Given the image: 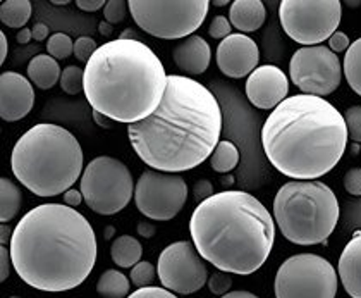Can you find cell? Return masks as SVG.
<instances>
[{
    "label": "cell",
    "mask_w": 361,
    "mask_h": 298,
    "mask_svg": "<svg viewBox=\"0 0 361 298\" xmlns=\"http://www.w3.org/2000/svg\"><path fill=\"white\" fill-rule=\"evenodd\" d=\"M221 133L222 111L214 93L193 78L169 74L159 109L129 124L128 138L153 171L184 172L210 159Z\"/></svg>",
    "instance_id": "6da1fadb"
},
{
    "label": "cell",
    "mask_w": 361,
    "mask_h": 298,
    "mask_svg": "<svg viewBox=\"0 0 361 298\" xmlns=\"http://www.w3.org/2000/svg\"><path fill=\"white\" fill-rule=\"evenodd\" d=\"M9 250L14 270L31 288L69 292L85 283L95 268L97 237L76 209L42 203L14 227Z\"/></svg>",
    "instance_id": "7a4b0ae2"
},
{
    "label": "cell",
    "mask_w": 361,
    "mask_h": 298,
    "mask_svg": "<svg viewBox=\"0 0 361 298\" xmlns=\"http://www.w3.org/2000/svg\"><path fill=\"white\" fill-rule=\"evenodd\" d=\"M344 116L315 95L288 97L267 117L262 145L267 159L294 181H315L343 159L348 147Z\"/></svg>",
    "instance_id": "3957f363"
},
{
    "label": "cell",
    "mask_w": 361,
    "mask_h": 298,
    "mask_svg": "<svg viewBox=\"0 0 361 298\" xmlns=\"http://www.w3.org/2000/svg\"><path fill=\"white\" fill-rule=\"evenodd\" d=\"M196 252L215 269L248 276L265 264L276 242L272 214L248 191L214 193L190 219Z\"/></svg>",
    "instance_id": "277c9868"
},
{
    "label": "cell",
    "mask_w": 361,
    "mask_h": 298,
    "mask_svg": "<svg viewBox=\"0 0 361 298\" xmlns=\"http://www.w3.org/2000/svg\"><path fill=\"white\" fill-rule=\"evenodd\" d=\"M159 56L140 40L107 42L85 68V97L107 119L135 124L159 109L167 88Z\"/></svg>",
    "instance_id": "5b68a950"
},
{
    "label": "cell",
    "mask_w": 361,
    "mask_h": 298,
    "mask_svg": "<svg viewBox=\"0 0 361 298\" xmlns=\"http://www.w3.org/2000/svg\"><path fill=\"white\" fill-rule=\"evenodd\" d=\"M11 169L37 197H57L83 174V150L76 136L52 123L35 124L18 140Z\"/></svg>",
    "instance_id": "8992f818"
},
{
    "label": "cell",
    "mask_w": 361,
    "mask_h": 298,
    "mask_svg": "<svg viewBox=\"0 0 361 298\" xmlns=\"http://www.w3.org/2000/svg\"><path fill=\"white\" fill-rule=\"evenodd\" d=\"M339 202L322 181H288L274 198V217L282 237L294 245L325 243L339 222Z\"/></svg>",
    "instance_id": "52a82bcc"
},
{
    "label": "cell",
    "mask_w": 361,
    "mask_h": 298,
    "mask_svg": "<svg viewBox=\"0 0 361 298\" xmlns=\"http://www.w3.org/2000/svg\"><path fill=\"white\" fill-rule=\"evenodd\" d=\"M129 13L145 33L179 40L195 33L209 14V0H129Z\"/></svg>",
    "instance_id": "ba28073f"
},
{
    "label": "cell",
    "mask_w": 361,
    "mask_h": 298,
    "mask_svg": "<svg viewBox=\"0 0 361 298\" xmlns=\"http://www.w3.org/2000/svg\"><path fill=\"white\" fill-rule=\"evenodd\" d=\"M135 186L128 166L109 155L90 160L80 179L86 205L100 215L121 213L131 202Z\"/></svg>",
    "instance_id": "9c48e42d"
},
{
    "label": "cell",
    "mask_w": 361,
    "mask_h": 298,
    "mask_svg": "<svg viewBox=\"0 0 361 298\" xmlns=\"http://www.w3.org/2000/svg\"><path fill=\"white\" fill-rule=\"evenodd\" d=\"M339 278L327 258L296 254L286 258L274 281L276 298H336Z\"/></svg>",
    "instance_id": "30bf717a"
},
{
    "label": "cell",
    "mask_w": 361,
    "mask_h": 298,
    "mask_svg": "<svg viewBox=\"0 0 361 298\" xmlns=\"http://www.w3.org/2000/svg\"><path fill=\"white\" fill-rule=\"evenodd\" d=\"M339 0H282L279 18L286 35L303 47L322 45L341 25Z\"/></svg>",
    "instance_id": "8fae6325"
},
{
    "label": "cell",
    "mask_w": 361,
    "mask_h": 298,
    "mask_svg": "<svg viewBox=\"0 0 361 298\" xmlns=\"http://www.w3.org/2000/svg\"><path fill=\"white\" fill-rule=\"evenodd\" d=\"M289 76L305 95L327 97L339 88L343 64L337 54L324 45L301 47L289 62Z\"/></svg>",
    "instance_id": "7c38bea8"
},
{
    "label": "cell",
    "mask_w": 361,
    "mask_h": 298,
    "mask_svg": "<svg viewBox=\"0 0 361 298\" xmlns=\"http://www.w3.org/2000/svg\"><path fill=\"white\" fill-rule=\"evenodd\" d=\"M188 185L179 174L148 169L141 172L135 186V203L145 217L153 221H171L188 200Z\"/></svg>",
    "instance_id": "4fadbf2b"
},
{
    "label": "cell",
    "mask_w": 361,
    "mask_h": 298,
    "mask_svg": "<svg viewBox=\"0 0 361 298\" xmlns=\"http://www.w3.org/2000/svg\"><path fill=\"white\" fill-rule=\"evenodd\" d=\"M162 288L178 295H191L209 283V269L191 242H176L166 246L157 264Z\"/></svg>",
    "instance_id": "5bb4252c"
},
{
    "label": "cell",
    "mask_w": 361,
    "mask_h": 298,
    "mask_svg": "<svg viewBox=\"0 0 361 298\" xmlns=\"http://www.w3.org/2000/svg\"><path fill=\"white\" fill-rule=\"evenodd\" d=\"M260 50L248 35L233 33L219 43L217 66L224 76L241 80L258 68Z\"/></svg>",
    "instance_id": "9a60e30c"
},
{
    "label": "cell",
    "mask_w": 361,
    "mask_h": 298,
    "mask_svg": "<svg viewBox=\"0 0 361 298\" xmlns=\"http://www.w3.org/2000/svg\"><path fill=\"white\" fill-rule=\"evenodd\" d=\"M245 90L251 105L264 111H274L281 102L288 99L289 80L277 66H258L246 80Z\"/></svg>",
    "instance_id": "2e32d148"
},
{
    "label": "cell",
    "mask_w": 361,
    "mask_h": 298,
    "mask_svg": "<svg viewBox=\"0 0 361 298\" xmlns=\"http://www.w3.org/2000/svg\"><path fill=\"white\" fill-rule=\"evenodd\" d=\"M35 105V90L23 74L6 71L0 74V117L7 123L25 119Z\"/></svg>",
    "instance_id": "e0dca14e"
},
{
    "label": "cell",
    "mask_w": 361,
    "mask_h": 298,
    "mask_svg": "<svg viewBox=\"0 0 361 298\" xmlns=\"http://www.w3.org/2000/svg\"><path fill=\"white\" fill-rule=\"evenodd\" d=\"M172 61L183 73L190 76H198L209 69L212 61V49L205 38L198 35L184 38L172 50Z\"/></svg>",
    "instance_id": "ac0fdd59"
},
{
    "label": "cell",
    "mask_w": 361,
    "mask_h": 298,
    "mask_svg": "<svg viewBox=\"0 0 361 298\" xmlns=\"http://www.w3.org/2000/svg\"><path fill=\"white\" fill-rule=\"evenodd\" d=\"M339 280L351 298H361V231H356L339 257Z\"/></svg>",
    "instance_id": "d6986e66"
},
{
    "label": "cell",
    "mask_w": 361,
    "mask_h": 298,
    "mask_svg": "<svg viewBox=\"0 0 361 298\" xmlns=\"http://www.w3.org/2000/svg\"><path fill=\"white\" fill-rule=\"evenodd\" d=\"M267 9L260 0H236L229 7V21L241 33H253L264 26Z\"/></svg>",
    "instance_id": "ffe728a7"
},
{
    "label": "cell",
    "mask_w": 361,
    "mask_h": 298,
    "mask_svg": "<svg viewBox=\"0 0 361 298\" xmlns=\"http://www.w3.org/2000/svg\"><path fill=\"white\" fill-rule=\"evenodd\" d=\"M26 74L31 83H35L38 88L50 90L52 86L61 80L62 71L59 62L49 54H38L30 61L28 68H26Z\"/></svg>",
    "instance_id": "44dd1931"
},
{
    "label": "cell",
    "mask_w": 361,
    "mask_h": 298,
    "mask_svg": "<svg viewBox=\"0 0 361 298\" xmlns=\"http://www.w3.org/2000/svg\"><path fill=\"white\" fill-rule=\"evenodd\" d=\"M141 256H143V246H141V243L135 237H129V234H123V237L116 238L111 246V257L114 264L123 269L135 268L138 262H141Z\"/></svg>",
    "instance_id": "7402d4cb"
},
{
    "label": "cell",
    "mask_w": 361,
    "mask_h": 298,
    "mask_svg": "<svg viewBox=\"0 0 361 298\" xmlns=\"http://www.w3.org/2000/svg\"><path fill=\"white\" fill-rule=\"evenodd\" d=\"M97 292L102 298H128L131 295V280L117 269H109L98 278Z\"/></svg>",
    "instance_id": "603a6c76"
},
{
    "label": "cell",
    "mask_w": 361,
    "mask_h": 298,
    "mask_svg": "<svg viewBox=\"0 0 361 298\" xmlns=\"http://www.w3.org/2000/svg\"><path fill=\"white\" fill-rule=\"evenodd\" d=\"M33 14V6L30 0H6L0 6V19L7 28H26V23L30 21Z\"/></svg>",
    "instance_id": "cb8c5ba5"
},
{
    "label": "cell",
    "mask_w": 361,
    "mask_h": 298,
    "mask_svg": "<svg viewBox=\"0 0 361 298\" xmlns=\"http://www.w3.org/2000/svg\"><path fill=\"white\" fill-rule=\"evenodd\" d=\"M23 203V193L9 178L0 179V222L13 221Z\"/></svg>",
    "instance_id": "d4e9b609"
},
{
    "label": "cell",
    "mask_w": 361,
    "mask_h": 298,
    "mask_svg": "<svg viewBox=\"0 0 361 298\" xmlns=\"http://www.w3.org/2000/svg\"><path fill=\"white\" fill-rule=\"evenodd\" d=\"M343 73L353 92L361 97V38L349 45L344 56Z\"/></svg>",
    "instance_id": "484cf974"
},
{
    "label": "cell",
    "mask_w": 361,
    "mask_h": 298,
    "mask_svg": "<svg viewBox=\"0 0 361 298\" xmlns=\"http://www.w3.org/2000/svg\"><path fill=\"white\" fill-rule=\"evenodd\" d=\"M239 164V150L238 147L229 140H221L215 147L214 154L210 157L212 169L219 174L231 172Z\"/></svg>",
    "instance_id": "4316f807"
},
{
    "label": "cell",
    "mask_w": 361,
    "mask_h": 298,
    "mask_svg": "<svg viewBox=\"0 0 361 298\" xmlns=\"http://www.w3.org/2000/svg\"><path fill=\"white\" fill-rule=\"evenodd\" d=\"M61 88L68 95H78L85 90V69L80 66H68L62 71L61 76Z\"/></svg>",
    "instance_id": "83f0119b"
},
{
    "label": "cell",
    "mask_w": 361,
    "mask_h": 298,
    "mask_svg": "<svg viewBox=\"0 0 361 298\" xmlns=\"http://www.w3.org/2000/svg\"><path fill=\"white\" fill-rule=\"evenodd\" d=\"M47 52L56 61H62V59H68L71 54H74V43L71 40L69 35L54 33L47 40Z\"/></svg>",
    "instance_id": "f1b7e54d"
},
{
    "label": "cell",
    "mask_w": 361,
    "mask_h": 298,
    "mask_svg": "<svg viewBox=\"0 0 361 298\" xmlns=\"http://www.w3.org/2000/svg\"><path fill=\"white\" fill-rule=\"evenodd\" d=\"M155 274H157V270H155V268H153L152 262L141 261L131 269L129 280H131L133 285L138 286V288H145V286H150V283H153V280H155Z\"/></svg>",
    "instance_id": "f546056e"
},
{
    "label": "cell",
    "mask_w": 361,
    "mask_h": 298,
    "mask_svg": "<svg viewBox=\"0 0 361 298\" xmlns=\"http://www.w3.org/2000/svg\"><path fill=\"white\" fill-rule=\"evenodd\" d=\"M348 126V135L353 142L361 143V105H353L343 114Z\"/></svg>",
    "instance_id": "4dcf8cb0"
},
{
    "label": "cell",
    "mask_w": 361,
    "mask_h": 298,
    "mask_svg": "<svg viewBox=\"0 0 361 298\" xmlns=\"http://www.w3.org/2000/svg\"><path fill=\"white\" fill-rule=\"evenodd\" d=\"M128 9V2H124V0H109L104 7L105 21L109 25H119L124 21Z\"/></svg>",
    "instance_id": "1f68e13d"
},
{
    "label": "cell",
    "mask_w": 361,
    "mask_h": 298,
    "mask_svg": "<svg viewBox=\"0 0 361 298\" xmlns=\"http://www.w3.org/2000/svg\"><path fill=\"white\" fill-rule=\"evenodd\" d=\"M207 286L210 288V292L217 297H224L229 293L231 286H233V280L227 273H222V270H217L209 278V283Z\"/></svg>",
    "instance_id": "d6a6232c"
},
{
    "label": "cell",
    "mask_w": 361,
    "mask_h": 298,
    "mask_svg": "<svg viewBox=\"0 0 361 298\" xmlns=\"http://www.w3.org/2000/svg\"><path fill=\"white\" fill-rule=\"evenodd\" d=\"M98 45L93 38L90 37H80L74 42V57L81 62H88L93 54L97 52Z\"/></svg>",
    "instance_id": "836d02e7"
},
{
    "label": "cell",
    "mask_w": 361,
    "mask_h": 298,
    "mask_svg": "<svg viewBox=\"0 0 361 298\" xmlns=\"http://www.w3.org/2000/svg\"><path fill=\"white\" fill-rule=\"evenodd\" d=\"M233 31V25H231L229 19L226 18V16H215L214 19H212L210 23V28H209V33L212 38H215V40H224V38H227Z\"/></svg>",
    "instance_id": "e575fe53"
},
{
    "label": "cell",
    "mask_w": 361,
    "mask_h": 298,
    "mask_svg": "<svg viewBox=\"0 0 361 298\" xmlns=\"http://www.w3.org/2000/svg\"><path fill=\"white\" fill-rule=\"evenodd\" d=\"M128 298H179L176 293L169 292L166 288H159V286H145L133 292Z\"/></svg>",
    "instance_id": "d590c367"
},
{
    "label": "cell",
    "mask_w": 361,
    "mask_h": 298,
    "mask_svg": "<svg viewBox=\"0 0 361 298\" xmlns=\"http://www.w3.org/2000/svg\"><path fill=\"white\" fill-rule=\"evenodd\" d=\"M344 188L353 197H361V167H353L344 176Z\"/></svg>",
    "instance_id": "8d00e7d4"
},
{
    "label": "cell",
    "mask_w": 361,
    "mask_h": 298,
    "mask_svg": "<svg viewBox=\"0 0 361 298\" xmlns=\"http://www.w3.org/2000/svg\"><path fill=\"white\" fill-rule=\"evenodd\" d=\"M13 266V257H11V250L6 245L0 246V281H6L11 274Z\"/></svg>",
    "instance_id": "74e56055"
},
{
    "label": "cell",
    "mask_w": 361,
    "mask_h": 298,
    "mask_svg": "<svg viewBox=\"0 0 361 298\" xmlns=\"http://www.w3.org/2000/svg\"><path fill=\"white\" fill-rule=\"evenodd\" d=\"M329 45H331L329 49H331L334 54H339V52H346L351 43H349V38L346 33H343V31H336V33L329 38Z\"/></svg>",
    "instance_id": "f35d334b"
},
{
    "label": "cell",
    "mask_w": 361,
    "mask_h": 298,
    "mask_svg": "<svg viewBox=\"0 0 361 298\" xmlns=\"http://www.w3.org/2000/svg\"><path fill=\"white\" fill-rule=\"evenodd\" d=\"M212 195H214V186H212V183L209 179H200L195 185V197L203 202V200L212 197Z\"/></svg>",
    "instance_id": "ab89813d"
},
{
    "label": "cell",
    "mask_w": 361,
    "mask_h": 298,
    "mask_svg": "<svg viewBox=\"0 0 361 298\" xmlns=\"http://www.w3.org/2000/svg\"><path fill=\"white\" fill-rule=\"evenodd\" d=\"M104 0H78L76 6L80 7L81 11H86V13H95V11H100L102 7H105Z\"/></svg>",
    "instance_id": "60d3db41"
},
{
    "label": "cell",
    "mask_w": 361,
    "mask_h": 298,
    "mask_svg": "<svg viewBox=\"0 0 361 298\" xmlns=\"http://www.w3.org/2000/svg\"><path fill=\"white\" fill-rule=\"evenodd\" d=\"M83 193H81V190H74V188H71V190H68L64 193V202H66V205H69V207H78L80 205L81 202H83Z\"/></svg>",
    "instance_id": "b9f144b4"
},
{
    "label": "cell",
    "mask_w": 361,
    "mask_h": 298,
    "mask_svg": "<svg viewBox=\"0 0 361 298\" xmlns=\"http://www.w3.org/2000/svg\"><path fill=\"white\" fill-rule=\"evenodd\" d=\"M31 33H33V40H37V42H43L45 38H50L49 37L50 35L49 26L43 25V23H37V25L31 28Z\"/></svg>",
    "instance_id": "7bdbcfd3"
},
{
    "label": "cell",
    "mask_w": 361,
    "mask_h": 298,
    "mask_svg": "<svg viewBox=\"0 0 361 298\" xmlns=\"http://www.w3.org/2000/svg\"><path fill=\"white\" fill-rule=\"evenodd\" d=\"M138 233L143 238H152L153 234L157 233V227L153 226V225H150V222H147V221L140 222V225H138Z\"/></svg>",
    "instance_id": "ee69618b"
},
{
    "label": "cell",
    "mask_w": 361,
    "mask_h": 298,
    "mask_svg": "<svg viewBox=\"0 0 361 298\" xmlns=\"http://www.w3.org/2000/svg\"><path fill=\"white\" fill-rule=\"evenodd\" d=\"M7 50H9V43L4 31H0V64H4L7 59Z\"/></svg>",
    "instance_id": "f6af8a7d"
},
{
    "label": "cell",
    "mask_w": 361,
    "mask_h": 298,
    "mask_svg": "<svg viewBox=\"0 0 361 298\" xmlns=\"http://www.w3.org/2000/svg\"><path fill=\"white\" fill-rule=\"evenodd\" d=\"M31 38H33V33H31L30 28H23L18 31V35H16V42L21 43V45H26Z\"/></svg>",
    "instance_id": "bcb514c9"
},
{
    "label": "cell",
    "mask_w": 361,
    "mask_h": 298,
    "mask_svg": "<svg viewBox=\"0 0 361 298\" xmlns=\"http://www.w3.org/2000/svg\"><path fill=\"white\" fill-rule=\"evenodd\" d=\"M13 233L14 230H11L7 225H2V227H0V243H2V245L11 243V240H13Z\"/></svg>",
    "instance_id": "7dc6e473"
},
{
    "label": "cell",
    "mask_w": 361,
    "mask_h": 298,
    "mask_svg": "<svg viewBox=\"0 0 361 298\" xmlns=\"http://www.w3.org/2000/svg\"><path fill=\"white\" fill-rule=\"evenodd\" d=\"M221 298H258L255 293L251 292H245V290H238V292H229L227 295H224Z\"/></svg>",
    "instance_id": "c3c4849f"
},
{
    "label": "cell",
    "mask_w": 361,
    "mask_h": 298,
    "mask_svg": "<svg viewBox=\"0 0 361 298\" xmlns=\"http://www.w3.org/2000/svg\"><path fill=\"white\" fill-rule=\"evenodd\" d=\"M98 31H100L102 37H109V35L112 33V25H109L107 21L100 23V25H98Z\"/></svg>",
    "instance_id": "681fc988"
},
{
    "label": "cell",
    "mask_w": 361,
    "mask_h": 298,
    "mask_svg": "<svg viewBox=\"0 0 361 298\" xmlns=\"http://www.w3.org/2000/svg\"><path fill=\"white\" fill-rule=\"evenodd\" d=\"M121 38H123V40H136V38H135V31H133V30H124L123 35H121Z\"/></svg>",
    "instance_id": "f907efd6"
},
{
    "label": "cell",
    "mask_w": 361,
    "mask_h": 298,
    "mask_svg": "<svg viewBox=\"0 0 361 298\" xmlns=\"http://www.w3.org/2000/svg\"><path fill=\"white\" fill-rule=\"evenodd\" d=\"M114 233H116V227H114V226H107V227H105V233H104L105 240H111V238L114 237Z\"/></svg>",
    "instance_id": "816d5d0a"
},
{
    "label": "cell",
    "mask_w": 361,
    "mask_h": 298,
    "mask_svg": "<svg viewBox=\"0 0 361 298\" xmlns=\"http://www.w3.org/2000/svg\"><path fill=\"white\" fill-rule=\"evenodd\" d=\"M54 6H68L69 0H52Z\"/></svg>",
    "instance_id": "f5cc1de1"
},
{
    "label": "cell",
    "mask_w": 361,
    "mask_h": 298,
    "mask_svg": "<svg viewBox=\"0 0 361 298\" xmlns=\"http://www.w3.org/2000/svg\"><path fill=\"white\" fill-rule=\"evenodd\" d=\"M227 4V0H217V2H215V6H226Z\"/></svg>",
    "instance_id": "db71d44e"
},
{
    "label": "cell",
    "mask_w": 361,
    "mask_h": 298,
    "mask_svg": "<svg viewBox=\"0 0 361 298\" xmlns=\"http://www.w3.org/2000/svg\"><path fill=\"white\" fill-rule=\"evenodd\" d=\"M9 298H21V297H9Z\"/></svg>",
    "instance_id": "11a10c76"
}]
</instances>
